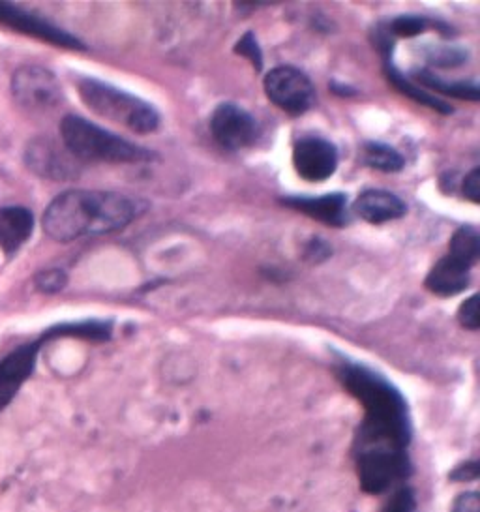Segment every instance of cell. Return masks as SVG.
<instances>
[{
	"instance_id": "52a82bcc",
	"label": "cell",
	"mask_w": 480,
	"mask_h": 512,
	"mask_svg": "<svg viewBox=\"0 0 480 512\" xmlns=\"http://www.w3.org/2000/svg\"><path fill=\"white\" fill-rule=\"evenodd\" d=\"M210 134L225 151L250 149L259 136L254 117L237 104H220L210 117Z\"/></svg>"
},
{
	"instance_id": "2e32d148",
	"label": "cell",
	"mask_w": 480,
	"mask_h": 512,
	"mask_svg": "<svg viewBox=\"0 0 480 512\" xmlns=\"http://www.w3.org/2000/svg\"><path fill=\"white\" fill-rule=\"evenodd\" d=\"M113 334V321L111 319H85V321H70L59 323L42 332L36 340L40 346L47 342L60 340V338H77V340H90V342H107Z\"/></svg>"
},
{
	"instance_id": "44dd1931",
	"label": "cell",
	"mask_w": 480,
	"mask_h": 512,
	"mask_svg": "<svg viewBox=\"0 0 480 512\" xmlns=\"http://www.w3.org/2000/svg\"><path fill=\"white\" fill-rule=\"evenodd\" d=\"M383 25L394 40L396 38H415L432 27H435L443 36H447V38L450 36V29L443 21H430L428 17L422 16L392 17L389 21H383Z\"/></svg>"
},
{
	"instance_id": "e0dca14e",
	"label": "cell",
	"mask_w": 480,
	"mask_h": 512,
	"mask_svg": "<svg viewBox=\"0 0 480 512\" xmlns=\"http://www.w3.org/2000/svg\"><path fill=\"white\" fill-rule=\"evenodd\" d=\"M383 72H385L387 81H389L390 85H392L396 91L402 92L404 96L411 98L413 102H417L420 106L430 107V109H434V111L441 113V115H450V113L454 111L445 100H441V98H437L435 94H430V92L420 89L417 83H413V79L405 77L404 74L394 66L392 57H385V59H383Z\"/></svg>"
},
{
	"instance_id": "6da1fadb",
	"label": "cell",
	"mask_w": 480,
	"mask_h": 512,
	"mask_svg": "<svg viewBox=\"0 0 480 512\" xmlns=\"http://www.w3.org/2000/svg\"><path fill=\"white\" fill-rule=\"evenodd\" d=\"M336 377L364 407L355 454H407L411 441L409 407L389 379L362 362L336 355Z\"/></svg>"
},
{
	"instance_id": "9a60e30c",
	"label": "cell",
	"mask_w": 480,
	"mask_h": 512,
	"mask_svg": "<svg viewBox=\"0 0 480 512\" xmlns=\"http://www.w3.org/2000/svg\"><path fill=\"white\" fill-rule=\"evenodd\" d=\"M34 231V214L25 207H0V250L14 257Z\"/></svg>"
},
{
	"instance_id": "d4e9b609",
	"label": "cell",
	"mask_w": 480,
	"mask_h": 512,
	"mask_svg": "<svg viewBox=\"0 0 480 512\" xmlns=\"http://www.w3.org/2000/svg\"><path fill=\"white\" fill-rule=\"evenodd\" d=\"M458 321L467 331L477 332L480 329L479 317V295H471L465 299L460 308H458Z\"/></svg>"
},
{
	"instance_id": "f1b7e54d",
	"label": "cell",
	"mask_w": 480,
	"mask_h": 512,
	"mask_svg": "<svg viewBox=\"0 0 480 512\" xmlns=\"http://www.w3.org/2000/svg\"><path fill=\"white\" fill-rule=\"evenodd\" d=\"M480 501L477 492H467L456 499L452 512H479Z\"/></svg>"
},
{
	"instance_id": "cb8c5ba5",
	"label": "cell",
	"mask_w": 480,
	"mask_h": 512,
	"mask_svg": "<svg viewBox=\"0 0 480 512\" xmlns=\"http://www.w3.org/2000/svg\"><path fill=\"white\" fill-rule=\"evenodd\" d=\"M235 53L252 62V66H254L257 72L263 68V53H261V47L257 44V38H255L254 32H246V34L240 38L239 42H237V46H235Z\"/></svg>"
},
{
	"instance_id": "8992f818",
	"label": "cell",
	"mask_w": 480,
	"mask_h": 512,
	"mask_svg": "<svg viewBox=\"0 0 480 512\" xmlns=\"http://www.w3.org/2000/svg\"><path fill=\"white\" fill-rule=\"evenodd\" d=\"M15 102L30 111L53 109L62 102V87L57 76L38 64L19 66L12 76Z\"/></svg>"
},
{
	"instance_id": "4316f807",
	"label": "cell",
	"mask_w": 480,
	"mask_h": 512,
	"mask_svg": "<svg viewBox=\"0 0 480 512\" xmlns=\"http://www.w3.org/2000/svg\"><path fill=\"white\" fill-rule=\"evenodd\" d=\"M462 192L465 199H469L471 203H479L480 201V167H473L469 175H465L462 182Z\"/></svg>"
},
{
	"instance_id": "7402d4cb",
	"label": "cell",
	"mask_w": 480,
	"mask_h": 512,
	"mask_svg": "<svg viewBox=\"0 0 480 512\" xmlns=\"http://www.w3.org/2000/svg\"><path fill=\"white\" fill-rule=\"evenodd\" d=\"M469 59L464 47H434L430 49L426 61L435 68H458Z\"/></svg>"
},
{
	"instance_id": "30bf717a",
	"label": "cell",
	"mask_w": 480,
	"mask_h": 512,
	"mask_svg": "<svg viewBox=\"0 0 480 512\" xmlns=\"http://www.w3.org/2000/svg\"><path fill=\"white\" fill-rule=\"evenodd\" d=\"M293 167L302 181H329L338 169V149L325 137H300L293 147Z\"/></svg>"
},
{
	"instance_id": "d6986e66",
	"label": "cell",
	"mask_w": 480,
	"mask_h": 512,
	"mask_svg": "<svg viewBox=\"0 0 480 512\" xmlns=\"http://www.w3.org/2000/svg\"><path fill=\"white\" fill-rule=\"evenodd\" d=\"M362 164L370 167V169H375V171L398 173V171L404 169L405 160L400 152L387 145V143L368 141L362 147Z\"/></svg>"
},
{
	"instance_id": "ba28073f",
	"label": "cell",
	"mask_w": 480,
	"mask_h": 512,
	"mask_svg": "<svg viewBox=\"0 0 480 512\" xmlns=\"http://www.w3.org/2000/svg\"><path fill=\"white\" fill-rule=\"evenodd\" d=\"M25 164L34 175L47 181H75L81 173L79 160L49 137L30 141L25 149Z\"/></svg>"
},
{
	"instance_id": "ffe728a7",
	"label": "cell",
	"mask_w": 480,
	"mask_h": 512,
	"mask_svg": "<svg viewBox=\"0 0 480 512\" xmlns=\"http://www.w3.org/2000/svg\"><path fill=\"white\" fill-rule=\"evenodd\" d=\"M449 256L473 269L479 263L480 235L475 226H462L456 229L449 242Z\"/></svg>"
},
{
	"instance_id": "7a4b0ae2",
	"label": "cell",
	"mask_w": 480,
	"mask_h": 512,
	"mask_svg": "<svg viewBox=\"0 0 480 512\" xmlns=\"http://www.w3.org/2000/svg\"><path fill=\"white\" fill-rule=\"evenodd\" d=\"M147 207L143 199L115 192L68 190L49 203L42 227L49 239L72 242L120 231L137 220Z\"/></svg>"
},
{
	"instance_id": "7c38bea8",
	"label": "cell",
	"mask_w": 480,
	"mask_h": 512,
	"mask_svg": "<svg viewBox=\"0 0 480 512\" xmlns=\"http://www.w3.org/2000/svg\"><path fill=\"white\" fill-rule=\"evenodd\" d=\"M287 209L300 212L312 220L330 227H344L349 224L347 196L345 194H325V196H289L280 201Z\"/></svg>"
},
{
	"instance_id": "9c48e42d",
	"label": "cell",
	"mask_w": 480,
	"mask_h": 512,
	"mask_svg": "<svg viewBox=\"0 0 480 512\" xmlns=\"http://www.w3.org/2000/svg\"><path fill=\"white\" fill-rule=\"evenodd\" d=\"M0 25H6L12 31L27 34L30 38L42 40L51 46L70 49V51H85L87 49V46L74 34L49 23L44 17L34 16L27 10H21L8 2H0Z\"/></svg>"
},
{
	"instance_id": "484cf974",
	"label": "cell",
	"mask_w": 480,
	"mask_h": 512,
	"mask_svg": "<svg viewBox=\"0 0 480 512\" xmlns=\"http://www.w3.org/2000/svg\"><path fill=\"white\" fill-rule=\"evenodd\" d=\"M415 509H417L415 494L409 488H402L392 496L385 512H415Z\"/></svg>"
},
{
	"instance_id": "277c9868",
	"label": "cell",
	"mask_w": 480,
	"mask_h": 512,
	"mask_svg": "<svg viewBox=\"0 0 480 512\" xmlns=\"http://www.w3.org/2000/svg\"><path fill=\"white\" fill-rule=\"evenodd\" d=\"M77 92L85 106L105 121L122 124L135 134H154L160 128V113L132 92L117 89L96 77H81Z\"/></svg>"
},
{
	"instance_id": "5b68a950",
	"label": "cell",
	"mask_w": 480,
	"mask_h": 512,
	"mask_svg": "<svg viewBox=\"0 0 480 512\" xmlns=\"http://www.w3.org/2000/svg\"><path fill=\"white\" fill-rule=\"evenodd\" d=\"M263 87L270 102L293 117L304 115L315 104L314 83L295 66L272 68Z\"/></svg>"
},
{
	"instance_id": "3957f363",
	"label": "cell",
	"mask_w": 480,
	"mask_h": 512,
	"mask_svg": "<svg viewBox=\"0 0 480 512\" xmlns=\"http://www.w3.org/2000/svg\"><path fill=\"white\" fill-rule=\"evenodd\" d=\"M62 145L79 162L143 164L156 160V152L117 136L102 126L77 115H66L60 122Z\"/></svg>"
},
{
	"instance_id": "ac0fdd59",
	"label": "cell",
	"mask_w": 480,
	"mask_h": 512,
	"mask_svg": "<svg viewBox=\"0 0 480 512\" xmlns=\"http://www.w3.org/2000/svg\"><path fill=\"white\" fill-rule=\"evenodd\" d=\"M413 77L417 79V83L430 89V91L443 94V96H452L458 100H469V102H479L480 89L475 81H449L443 77L435 76L434 72L420 68L413 72Z\"/></svg>"
},
{
	"instance_id": "8fae6325",
	"label": "cell",
	"mask_w": 480,
	"mask_h": 512,
	"mask_svg": "<svg viewBox=\"0 0 480 512\" xmlns=\"http://www.w3.org/2000/svg\"><path fill=\"white\" fill-rule=\"evenodd\" d=\"M40 347L38 342L25 344L0 359V411L14 400L23 383L32 376Z\"/></svg>"
},
{
	"instance_id": "5bb4252c",
	"label": "cell",
	"mask_w": 480,
	"mask_h": 512,
	"mask_svg": "<svg viewBox=\"0 0 480 512\" xmlns=\"http://www.w3.org/2000/svg\"><path fill=\"white\" fill-rule=\"evenodd\" d=\"M471 284V269L464 263L456 261L454 257H441L428 272L424 286L437 297L449 299L465 291Z\"/></svg>"
},
{
	"instance_id": "603a6c76",
	"label": "cell",
	"mask_w": 480,
	"mask_h": 512,
	"mask_svg": "<svg viewBox=\"0 0 480 512\" xmlns=\"http://www.w3.org/2000/svg\"><path fill=\"white\" fill-rule=\"evenodd\" d=\"M34 286L45 295L60 293L64 287L68 286V274L60 269H47V271L38 272L34 276Z\"/></svg>"
},
{
	"instance_id": "4fadbf2b",
	"label": "cell",
	"mask_w": 480,
	"mask_h": 512,
	"mask_svg": "<svg viewBox=\"0 0 480 512\" xmlns=\"http://www.w3.org/2000/svg\"><path fill=\"white\" fill-rule=\"evenodd\" d=\"M353 211L359 214L364 222L372 226H381L404 218L407 214V205L400 197L387 190H366L357 197Z\"/></svg>"
},
{
	"instance_id": "83f0119b",
	"label": "cell",
	"mask_w": 480,
	"mask_h": 512,
	"mask_svg": "<svg viewBox=\"0 0 480 512\" xmlns=\"http://www.w3.org/2000/svg\"><path fill=\"white\" fill-rule=\"evenodd\" d=\"M450 479L460 482L477 481L479 479V464L477 462H465L450 473Z\"/></svg>"
}]
</instances>
